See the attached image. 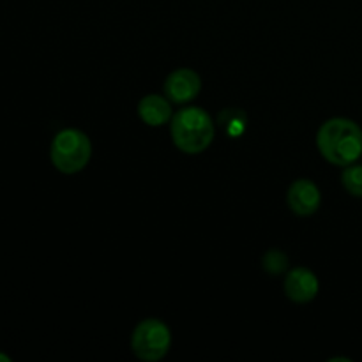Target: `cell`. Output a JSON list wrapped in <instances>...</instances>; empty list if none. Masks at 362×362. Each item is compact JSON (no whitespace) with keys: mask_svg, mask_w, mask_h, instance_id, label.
I'll return each instance as SVG.
<instances>
[{"mask_svg":"<svg viewBox=\"0 0 362 362\" xmlns=\"http://www.w3.org/2000/svg\"><path fill=\"white\" fill-rule=\"evenodd\" d=\"M322 158L334 166H349L362 156V127L346 117L325 120L317 133Z\"/></svg>","mask_w":362,"mask_h":362,"instance_id":"6da1fadb","label":"cell"},{"mask_svg":"<svg viewBox=\"0 0 362 362\" xmlns=\"http://www.w3.org/2000/svg\"><path fill=\"white\" fill-rule=\"evenodd\" d=\"M172 140L184 154H202L214 140V122L200 106L180 108L170 120Z\"/></svg>","mask_w":362,"mask_h":362,"instance_id":"7a4b0ae2","label":"cell"},{"mask_svg":"<svg viewBox=\"0 0 362 362\" xmlns=\"http://www.w3.org/2000/svg\"><path fill=\"white\" fill-rule=\"evenodd\" d=\"M90 138L83 131L69 127V129L59 131L52 140L49 159L60 173L73 175V173L81 172L90 161Z\"/></svg>","mask_w":362,"mask_h":362,"instance_id":"3957f363","label":"cell"},{"mask_svg":"<svg viewBox=\"0 0 362 362\" xmlns=\"http://www.w3.org/2000/svg\"><path fill=\"white\" fill-rule=\"evenodd\" d=\"M172 346V331L159 318H147L136 325L131 338V349L145 362L161 361Z\"/></svg>","mask_w":362,"mask_h":362,"instance_id":"277c9868","label":"cell"},{"mask_svg":"<svg viewBox=\"0 0 362 362\" xmlns=\"http://www.w3.org/2000/svg\"><path fill=\"white\" fill-rule=\"evenodd\" d=\"M165 95L175 105H186V103L193 101L202 90V80L200 74L193 69H177L168 74L165 80Z\"/></svg>","mask_w":362,"mask_h":362,"instance_id":"5b68a950","label":"cell"},{"mask_svg":"<svg viewBox=\"0 0 362 362\" xmlns=\"http://www.w3.org/2000/svg\"><path fill=\"white\" fill-rule=\"evenodd\" d=\"M320 283L317 274L308 267H296L286 274L285 293L292 303L306 304L318 296Z\"/></svg>","mask_w":362,"mask_h":362,"instance_id":"8992f818","label":"cell"},{"mask_svg":"<svg viewBox=\"0 0 362 362\" xmlns=\"http://www.w3.org/2000/svg\"><path fill=\"white\" fill-rule=\"evenodd\" d=\"M286 202H288V207L293 214L311 216L320 209L322 194L313 180L299 179L290 186Z\"/></svg>","mask_w":362,"mask_h":362,"instance_id":"52a82bcc","label":"cell"},{"mask_svg":"<svg viewBox=\"0 0 362 362\" xmlns=\"http://www.w3.org/2000/svg\"><path fill=\"white\" fill-rule=\"evenodd\" d=\"M138 115L147 126L159 127L172 120V101L166 95L148 94L138 103Z\"/></svg>","mask_w":362,"mask_h":362,"instance_id":"ba28073f","label":"cell"},{"mask_svg":"<svg viewBox=\"0 0 362 362\" xmlns=\"http://www.w3.org/2000/svg\"><path fill=\"white\" fill-rule=\"evenodd\" d=\"M341 182L346 193L356 198H362V165L352 163V165L345 166L341 173Z\"/></svg>","mask_w":362,"mask_h":362,"instance_id":"9c48e42d","label":"cell"},{"mask_svg":"<svg viewBox=\"0 0 362 362\" xmlns=\"http://www.w3.org/2000/svg\"><path fill=\"white\" fill-rule=\"evenodd\" d=\"M262 265H264L265 272H269L272 276H278L288 269V257L281 250H269L264 255Z\"/></svg>","mask_w":362,"mask_h":362,"instance_id":"30bf717a","label":"cell"},{"mask_svg":"<svg viewBox=\"0 0 362 362\" xmlns=\"http://www.w3.org/2000/svg\"><path fill=\"white\" fill-rule=\"evenodd\" d=\"M11 357H7L6 354H0V362H9Z\"/></svg>","mask_w":362,"mask_h":362,"instance_id":"8fae6325","label":"cell"}]
</instances>
